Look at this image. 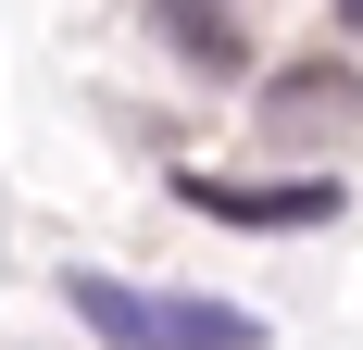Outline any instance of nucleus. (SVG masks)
Listing matches in <instances>:
<instances>
[{"label": "nucleus", "instance_id": "obj_1", "mask_svg": "<svg viewBox=\"0 0 363 350\" xmlns=\"http://www.w3.org/2000/svg\"><path fill=\"white\" fill-rule=\"evenodd\" d=\"M63 300L101 325L113 350H251L263 338V325L225 313V300H176V288H125V276H75Z\"/></svg>", "mask_w": 363, "mask_h": 350}, {"label": "nucleus", "instance_id": "obj_2", "mask_svg": "<svg viewBox=\"0 0 363 350\" xmlns=\"http://www.w3.org/2000/svg\"><path fill=\"white\" fill-rule=\"evenodd\" d=\"M188 201L213 213V225H326L338 188L326 175H188Z\"/></svg>", "mask_w": 363, "mask_h": 350}, {"label": "nucleus", "instance_id": "obj_3", "mask_svg": "<svg viewBox=\"0 0 363 350\" xmlns=\"http://www.w3.org/2000/svg\"><path fill=\"white\" fill-rule=\"evenodd\" d=\"M263 125H276V138H338V125H351V75H338V63H289V75H276V88H263Z\"/></svg>", "mask_w": 363, "mask_h": 350}, {"label": "nucleus", "instance_id": "obj_4", "mask_svg": "<svg viewBox=\"0 0 363 350\" xmlns=\"http://www.w3.org/2000/svg\"><path fill=\"white\" fill-rule=\"evenodd\" d=\"M150 13H163V38H176L188 63H213V75H238V63H251V38L225 26L213 0H150Z\"/></svg>", "mask_w": 363, "mask_h": 350}, {"label": "nucleus", "instance_id": "obj_5", "mask_svg": "<svg viewBox=\"0 0 363 350\" xmlns=\"http://www.w3.org/2000/svg\"><path fill=\"white\" fill-rule=\"evenodd\" d=\"M338 13H351V26H363V0H338Z\"/></svg>", "mask_w": 363, "mask_h": 350}]
</instances>
